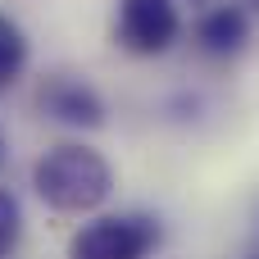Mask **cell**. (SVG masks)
Masks as SVG:
<instances>
[{"label":"cell","mask_w":259,"mask_h":259,"mask_svg":"<svg viewBox=\"0 0 259 259\" xmlns=\"http://www.w3.org/2000/svg\"><path fill=\"white\" fill-rule=\"evenodd\" d=\"M182 36V14L173 0H118L114 9V41L137 55V59H155L164 50H173V41Z\"/></svg>","instance_id":"obj_3"},{"label":"cell","mask_w":259,"mask_h":259,"mask_svg":"<svg viewBox=\"0 0 259 259\" xmlns=\"http://www.w3.org/2000/svg\"><path fill=\"white\" fill-rule=\"evenodd\" d=\"M196 41H200L205 55L228 59V55L246 50V41H250V14L241 5H232V0H214L196 23Z\"/></svg>","instance_id":"obj_5"},{"label":"cell","mask_w":259,"mask_h":259,"mask_svg":"<svg viewBox=\"0 0 259 259\" xmlns=\"http://www.w3.org/2000/svg\"><path fill=\"white\" fill-rule=\"evenodd\" d=\"M196 5H214V0H196Z\"/></svg>","instance_id":"obj_9"},{"label":"cell","mask_w":259,"mask_h":259,"mask_svg":"<svg viewBox=\"0 0 259 259\" xmlns=\"http://www.w3.org/2000/svg\"><path fill=\"white\" fill-rule=\"evenodd\" d=\"M23 241V205L9 187H0V259H14Z\"/></svg>","instance_id":"obj_7"},{"label":"cell","mask_w":259,"mask_h":259,"mask_svg":"<svg viewBox=\"0 0 259 259\" xmlns=\"http://www.w3.org/2000/svg\"><path fill=\"white\" fill-rule=\"evenodd\" d=\"M32 191L50 214L87 219L114 196V164L87 141H59L32 164Z\"/></svg>","instance_id":"obj_1"},{"label":"cell","mask_w":259,"mask_h":259,"mask_svg":"<svg viewBox=\"0 0 259 259\" xmlns=\"http://www.w3.org/2000/svg\"><path fill=\"white\" fill-rule=\"evenodd\" d=\"M36 109H41V118L77 127V132H96L109 118L105 96L82 73H46L41 87H36Z\"/></svg>","instance_id":"obj_4"},{"label":"cell","mask_w":259,"mask_h":259,"mask_svg":"<svg viewBox=\"0 0 259 259\" xmlns=\"http://www.w3.org/2000/svg\"><path fill=\"white\" fill-rule=\"evenodd\" d=\"M27 59H32V41H27V32L18 27V18L0 14V91L14 87V82L27 73Z\"/></svg>","instance_id":"obj_6"},{"label":"cell","mask_w":259,"mask_h":259,"mask_svg":"<svg viewBox=\"0 0 259 259\" xmlns=\"http://www.w3.org/2000/svg\"><path fill=\"white\" fill-rule=\"evenodd\" d=\"M159 237V219L150 214H87L68 237V259H150Z\"/></svg>","instance_id":"obj_2"},{"label":"cell","mask_w":259,"mask_h":259,"mask_svg":"<svg viewBox=\"0 0 259 259\" xmlns=\"http://www.w3.org/2000/svg\"><path fill=\"white\" fill-rule=\"evenodd\" d=\"M0 164H5V132H0Z\"/></svg>","instance_id":"obj_8"}]
</instances>
